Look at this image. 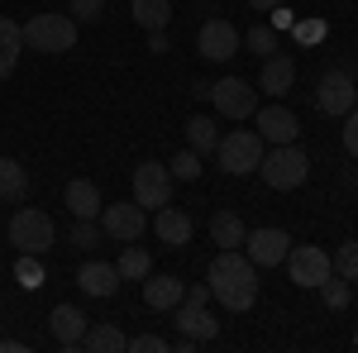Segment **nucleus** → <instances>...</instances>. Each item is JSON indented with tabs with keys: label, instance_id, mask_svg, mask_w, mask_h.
Masks as SVG:
<instances>
[{
	"label": "nucleus",
	"instance_id": "nucleus-1",
	"mask_svg": "<svg viewBox=\"0 0 358 353\" xmlns=\"http://www.w3.org/2000/svg\"><path fill=\"white\" fill-rule=\"evenodd\" d=\"M206 287H210V301H220L229 315H244L258 301V268L248 263L244 248H220L206 268Z\"/></svg>",
	"mask_w": 358,
	"mask_h": 353
},
{
	"label": "nucleus",
	"instance_id": "nucleus-2",
	"mask_svg": "<svg viewBox=\"0 0 358 353\" xmlns=\"http://www.w3.org/2000/svg\"><path fill=\"white\" fill-rule=\"evenodd\" d=\"M258 172H263V182L273 191H296V187H306V177H310V158H306V148H296V143H273V148L263 153Z\"/></svg>",
	"mask_w": 358,
	"mask_h": 353
},
{
	"label": "nucleus",
	"instance_id": "nucleus-3",
	"mask_svg": "<svg viewBox=\"0 0 358 353\" xmlns=\"http://www.w3.org/2000/svg\"><path fill=\"white\" fill-rule=\"evenodd\" d=\"M263 148L268 143H263L258 129H229L215 143V158H220V167L229 177H248V172H258V163H263Z\"/></svg>",
	"mask_w": 358,
	"mask_h": 353
},
{
	"label": "nucleus",
	"instance_id": "nucleus-4",
	"mask_svg": "<svg viewBox=\"0 0 358 353\" xmlns=\"http://www.w3.org/2000/svg\"><path fill=\"white\" fill-rule=\"evenodd\" d=\"M10 244H15V253H34V258H43V253L57 244L53 219L43 215L38 206H20L15 219H10Z\"/></svg>",
	"mask_w": 358,
	"mask_h": 353
},
{
	"label": "nucleus",
	"instance_id": "nucleus-5",
	"mask_svg": "<svg viewBox=\"0 0 358 353\" xmlns=\"http://www.w3.org/2000/svg\"><path fill=\"white\" fill-rule=\"evenodd\" d=\"M20 29H24V48H34V53H72V43H77L72 15H34Z\"/></svg>",
	"mask_w": 358,
	"mask_h": 353
},
{
	"label": "nucleus",
	"instance_id": "nucleus-6",
	"mask_svg": "<svg viewBox=\"0 0 358 353\" xmlns=\"http://www.w3.org/2000/svg\"><path fill=\"white\" fill-rule=\"evenodd\" d=\"M354 106H358V82H354V72L330 67V72L315 82V110H320V115H334V120H344Z\"/></svg>",
	"mask_w": 358,
	"mask_h": 353
},
{
	"label": "nucleus",
	"instance_id": "nucleus-7",
	"mask_svg": "<svg viewBox=\"0 0 358 353\" xmlns=\"http://www.w3.org/2000/svg\"><path fill=\"white\" fill-rule=\"evenodd\" d=\"M172 315H177V329H182V339L172 344V349H182V353H192L196 344H210L215 334H220V320L206 310V305H196V301L182 296V305H172Z\"/></svg>",
	"mask_w": 358,
	"mask_h": 353
},
{
	"label": "nucleus",
	"instance_id": "nucleus-8",
	"mask_svg": "<svg viewBox=\"0 0 358 353\" xmlns=\"http://www.w3.org/2000/svg\"><path fill=\"white\" fill-rule=\"evenodd\" d=\"M330 253L315 244H292V253H287V277L301 287V291H315L325 277H330Z\"/></svg>",
	"mask_w": 358,
	"mask_h": 353
},
{
	"label": "nucleus",
	"instance_id": "nucleus-9",
	"mask_svg": "<svg viewBox=\"0 0 358 353\" xmlns=\"http://www.w3.org/2000/svg\"><path fill=\"white\" fill-rule=\"evenodd\" d=\"M206 101H215L224 120H253V110H258V91L244 82V77H224V82H210V96Z\"/></svg>",
	"mask_w": 358,
	"mask_h": 353
},
{
	"label": "nucleus",
	"instance_id": "nucleus-10",
	"mask_svg": "<svg viewBox=\"0 0 358 353\" xmlns=\"http://www.w3.org/2000/svg\"><path fill=\"white\" fill-rule=\"evenodd\" d=\"M101 229H106V239L134 244L138 234L148 229V210H143L138 201H115V206H101Z\"/></svg>",
	"mask_w": 358,
	"mask_h": 353
},
{
	"label": "nucleus",
	"instance_id": "nucleus-11",
	"mask_svg": "<svg viewBox=\"0 0 358 353\" xmlns=\"http://www.w3.org/2000/svg\"><path fill=\"white\" fill-rule=\"evenodd\" d=\"M244 253L248 263L263 272V268H277V263H287V253H292V234L287 229H248L244 234Z\"/></svg>",
	"mask_w": 358,
	"mask_h": 353
},
{
	"label": "nucleus",
	"instance_id": "nucleus-12",
	"mask_svg": "<svg viewBox=\"0 0 358 353\" xmlns=\"http://www.w3.org/2000/svg\"><path fill=\"white\" fill-rule=\"evenodd\" d=\"M134 201L143 210H163L172 201V172L167 163H138L134 167Z\"/></svg>",
	"mask_w": 358,
	"mask_h": 353
},
{
	"label": "nucleus",
	"instance_id": "nucleus-13",
	"mask_svg": "<svg viewBox=\"0 0 358 353\" xmlns=\"http://www.w3.org/2000/svg\"><path fill=\"white\" fill-rule=\"evenodd\" d=\"M239 43H244V34L229 20H206L201 34H196V53L206 57V62H229V57L239 53Z\"/></svg>",
	"mask_w": 358,
	"mask_h": 353
},
{
	"label": "nucleus",
	"instance_id": "nucleus-14",
	"mask_svg": "<svg viewBox=\"0 0 358 353\" xmlns=\"http://www.w3.org/2000/svg\"><path fill=\"white\" fill-rule=\"evenodd\" d=\"M253 129L263 134V143H296L301 120L287 106H268V110H253Z\"/></svg>",
	"mask_w": 358,
	"mask_h": 353
},
{
	"label": "nucleus",
	"instance_id": "nucleus-15",
	"mask_svg": "<svg viewBox=\"0 0 358 353\" xmlns=\"http://www.w3.org/2000/svg\"><path fill=\"white\" fill-rule=\"evenodd\" d=\"M48 329H53L57 349H82V339H86V315L72 305V301H62V305H53V315H48Z\"/></svg>",
	"mask_w": 358,
	"mask_h": 353
},
{
	"label": "nucleus",
	"instance_id": "nucleus-16",
	"mask_svg": "<svg viewBox=\"0 0 358 353\" xmlns=\"http://www.w3.org/2000/svg\"><path fill=\"white\" fill-rule=\"evenodd\" d=\"M153 234H158V244H167V248H187L192 244V215L167 201L163 210H153Z\"/></svg>",
	"mask_w": 358,
	"mask_h": 353
},
{
	"label": "nucleus",
	"instance_id": "nucleus-17",
	"mask_svg": "<svg viewBox=\"0 0 358 353\" xmlns=\"http://www.w3.org/2000/svg\"><path fill=\"white\" fill-rule=\"evenodd\" d=\"M62 206H67V215L72 219H101V187L96 182H86V177H77V182H67V191H62Z\"/></svg>",
	"mask_w": 358,
	"mask_h": 353
},
{
	"label": "nucleus",
	"instance_id": "nucleus-18",
	"mask_svg": "<svg viewBox=\"0 0 358 353\" xmlns=\"http://www.w3.org/2000/svg\"><path fill=\"white\" fill-rule=\"evenodd\" d=\"M182 296H187V282L182 277H172V272H163V277H143V305L148 310H172V305H182Z\"/></svg>",
	"mask_w": 358,
	"mask_h": 353
},
{
	"label": "nucleus",
	"instance_id": "nucleus-19",
	"mask_svg": "<svg viewBox=\"0 0 358 353\" xmlns=\"http://www.w3.org/2000/svg\"><path fill=\"white\" fill-rule=\"evenodd\" d=\"M296 86V62L287 53H268L263 57V72H258V91H268V96H287Z\"/></svg>",
	"mask_w": 358,
	"mask_h": 353
},
{
	"label": "nucleus",
	"instance_id": "nucleus-20",
	"mask_svg": "<svg viewBox=\"0 0 358 353\" xmlns=\"http://www.w3.org/2000/svg\"><path fill=\"white\" fill-rule=\"evenodd\" d=\"M77 287H82L86 296L106 301V296H115V291H120V272H115V263H82Z\"/></svg>",
	"mask_w": 358,
	"mask_h": 353
},
{
	"label": "nucleus",
	"instance_id": "nucleus-21",
	"mask_svg": "<svg viewBox=\"0 0 358 353\" xmlns=\"http://www.w3.org/2000/svg\"><path fill=\"white\" fill-rule=\"evenodd\" d=\"M0 201L5 206H24L29 201V172L15 158H0Z\"/></svg>",
	"mask_w": 358,
	"mask_h": 353
},
{
	"label": "nucleus",
	"instance_id": "nucleus-22",
	"mask_svg": "<svg viewBox=\"0 0 358 353\" xmlns=\"http://www.w3.org/2000/svg\"><path fill=\"white\" fill-rule=\"evenodd\" d=\"M20 53H24V29L0 15V82L20 67Z\"/></svg>",
	"mask_w": 358,
	"mask_h": 353
},
{
	"label": "nucleus",
	"instance_id": "nucleus-23",
	"mask_svg": "<svg viewBox=\"0 0 358 353\" xmlns=\"http://www.w3.org/2000/svg\"><path fill=\"white\" fill-rule=\"evenodd\" d=\"M215 143H220V124L210 115H192L187 120V148L206 158V153H215Z\"/></svg>",
	"mask_w": 358,
	"mask_h": 353
},
{
	"label": "nucleus",
	"instance_id": "nucleus-24",
	"mask_svg": "<svg viewBox=\"0 0 358 353\" xmlns=\"http://www.w3.org/2000/svg\"><path fill=\"white\" fill-rule=\"evenodd\" d=\"M124 344H129V339L120 334V325H115V320L86 325V339H82V349H86V353H120Z\"/></svg>",
	"mask_w": 358,
	"mask_h": 353
},
{
	"label": "nucleus",
	"instance_id": "nucleus-25",
	"mask_svg": "<svg viewBox=\"0 0 358 353\" xmlns=\"http://www.w3.org/2000/svg\"><path fill=\"white\" fill-rule=\"evenodd\" d=\"M244 219L234 215V210H220V215H210V239L220 248H244Z\"/></svg>",
	"mask_w": 358,
	"mask_h": 353
},
{
	"label": "nucleus",
	"instance_id": "nucleus-26",
	"mask_svg": "<svg viewBox=\"0 0 358 353\" xmlns=\"http://www.w3.org/2000/svg\"><path fill=\"white\" fill-rule=\"evenodd\" d=\"M115 272H120V282H143V277L153 272V263H148V248L129 244L120 258H115Z\"/></svg>",
	"mask_w": 358,
	"mask_h": 353
},
{
	"label": "nucleus",
	"instance_id": "nucleus-27",
	"mask_svg": "<svg viewBox=\"0 0 358 353\" xmlns=\"http://www.w3.org/2000/svg\"><path fill=\"white\" fill-rule=\"evenodd\" d=\"M129 10H134V20L143 29H167L172 24V5H167V0H129Z\"/></svg>",
	"mask_w": 358,
	"mask_h": 353
},
{
	"label": "nucleus",
	"instance_id": "nucleus-28",
	"mask_svg": "<svg viewBox=\"0 0 358 353\" xmlns=\"http://www.w3.org/2000/svg\"><path fill=\"white\" fill-rule=\"evenodd\" d=\"M15 282H20L24 291H38V287L48 282V272H43V263H38L34 253H20V263H15Z\"/></svg>",
	"mask_w": 358,
	"mask_h": 353
},
{
	"label": "nucleus",
	"instance_id": "nucleus-29",
	"mask_svg": "<svg viewBox=\"0 0 358 353\" xmlns=\"http://www.w3.org/2000/svg\"><path fill=\"white\" fill-rule=\"evenodd\" d=\"M330 268L344 277V282H358V244L354 239H344V244L330 253Z\"/></svg>",
	"mask_w": 358,
	"mask_h": 353
},
{
	"label": "nucleus",
	"instance_id": "nucleus-30",
	"mask_svg": "<svg viewBox=\"0 0 358 353\" xmlns=\"http://www.w3.org/2000/svg\"><path fill=\"white\" fill-rule=\"evenodd\" d=\"M315 291H320V301H325V305H330V310H344V305H349V282H344V277H339V272H330V277H325V282H320V287H315Z\"/></svg>",
	"mask_w": 358,
	"mask_h": 353
},
{
	"label": "nucleus",
	"instance_id": "nucleus-31",
	"mask_svg": "<svg viewBox=\"0 0 358 353\" xmlns=\"http://www.w3.org/2000/svg\"><path fill=\"white\" fill-rule=\"evenodd\" d=\"M167 172H172V182H196V177H201V153L182 148V153L167 163Z\"/></svg>",
	"mask_w": 358,
	"mask_h": 353
},
{
	"label": "nucleus",
	"instance_id": "nucleus-32",
	"mask_svg": "<svg viewBox=\"0 0 358 353\" xmlns=\"http://www.w3.org/2000/svg\"><path fill=\"white\" fill-rule=\"evenodd\" d=\"M101 239H106L101 219H77V224H72V244H77V248H96Z\"/></svg>",
	"mask_w": 358,
	"mask_h": 353
},
{
	"label": "nucleus",
	"instance_id": "nucleus-33",
	"mask_svg": "<svg viewBox=\"0 0 358 353\" xmlns=\"http://www.w3.org/2000/svg\"><path fill=\"white\" fill-rule=\"evenodd\" d=\"M244 43H248V53H263V57H268V53H277V34H273L268 24L248 29V34H244Z\"/></svg>",
	"mask_w": 358,
	"mask_h": 353
},
{
	"label": "nucleus",
	"instance_id": "nucleus-34",
	"mask_svg": "<svg viewBox=\"0 0 358 353\" xmlns=\"http://www.w3.org/2000/svg\"><path fill=\"white\" fill-rule=\"evenodd\" d=\"M106 5H110V0H72V15H77L82 24H91V20L106 15Z\"/></svg>",
	"mask_w": 358,
	"mask_h": 353
},
{
	"label": "nucleus",
	"instance_id": "nucleus-35",
	"mask_svg": "<svg viewBox=\"0 0 358 353\" xmlns=\"http://www.w3.org/2000/svg\"><path fill=\"white\" fill-rule=\"evenodd\" d=\"M124 349H129V353H163V349H167V339H163V334H134Z\"/></svg>",
	"mask_w": 358,
	"mask_h": 353
},
{
	"label": "nucleus",
	"instance_id": "nucleus-36",
	"mask_svg": "<svg viewBox=\"0 0 358 353\" xmlns=\"http://www.w3.org/2000/svg\"><path fill=\"white\" fill-rule=\"evenodd\" d=\"M344 153H349V158H358V106L344 115Z\"/></svg>",
	"mask_w": 358,
	"mask_h": 353
},
{
	"label": "nucleus",
	"instance_id": "nucleus-37",
	"mask_svg": "<svg viewBox=\"0 0 358 353\" xmlns=\"http://www.w3.org/2000/svg\"><path fill=\"white\" fill-rule=\"evenodd\" d=\"M292 34H296L301 43H320V38H325V24H320V20H306V24H292Z\"/></svg>",
	"mask_w": 358,
	"mask_h": 353
},
{
	"label": "nucleus",
	"instance_id": "nucleus-38",
	"mask_svg": "<svg viewBox=\"0 0 358 353\" xmlns=\"http://www.w3.org/2000/svg\"><path fill=\"white\" fill-rule=\"evenodd\" d=\"M148 53H167V29H148Z\"/></svg>",
	"mask_w": 358,
	"mask_h": 353
},
{
	"label": "nucleus",
	"instance_id": "nucleus-39",
	"mask_svg": "<svg viewBox=\"0 0 358 353\" xmlns=\"http://www.w3.org/2000/svg\"><path fill=\"white\" fill-rule=\"evenodd\" d=\"M248 5H253L258 15H273V10H277V5H282V0H248Z\"/></svg>",
	"mask_w": 358,
	"mask_h": 353
},
{
	"label": "nucleus",
	"instance_id": "nucleus-40",
	"mask_svg": "<svg viewBox=\"0 0 358 353\" xmlns=\"http://www.w3.org/2000/svg\"><path fill=\"white\" fill-rule=\"evenodd\" d=\"M273 15H277V29H292V24H296V20H292V10H282V5H277Z\"/></svg>",
	"mask_w": 358,
	"mask_h": 353
},
{
	"label": "nucleus",
	"instance_id": "nucleus-41",
	"mask_svg": "<svg viewBox=\"0 0 358 353\" xmlns=\"http://www.w3.org/2000/svg\"><path fill=\"white\" fill-rule=\"evenodd\" d=\"M354 349H358V329H354Z\"/></svg>",
	"mask_w": 358,
	"mask_h": 353
},
{
	"label": "nucleus",
	"instance_id": "nucleus-42",
	"mask_svg": "<svg viewBox=\"0 0 358 353\" xmlns=\"http://www.w3.org/2000/svg\"><path fill=\"white\" fill-rule=\"evenodd\" d=\"M354 82H358V67H354Z\"/></svg>",
	"mask_w": 358,
	"mask_h": 353
}]
</instances>
